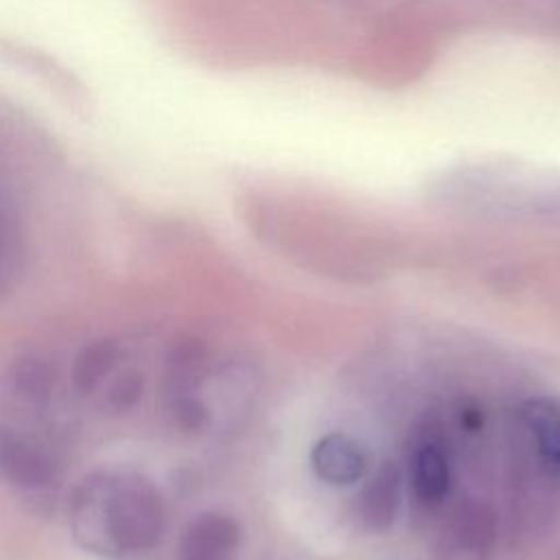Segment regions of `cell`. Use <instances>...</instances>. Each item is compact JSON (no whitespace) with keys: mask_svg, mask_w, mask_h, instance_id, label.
Masks as SVG:
<instances>
[{"mask_svg":"<svg viewBox=\"0 0 560 560\" xmlns=\"http://www.w3.org/2000/svg\"><path fill=\"white\" fill-rule=\"evenodd\" d=\"M74 540L90 553L129 560L155 547L164 532V503L155 486L127 470L85 477L68 508Z\"/></svg>","mask_w":560,"mask_h":560,"instance_id":"cell-1","label":"cell"},{"mask_svg":"<svg viewBox=\"0 0 560 560\" xmlns=\"http://www.w3.org/2000/svg\"><path fill=\"white\" fill-rule=\"evenodd\" d=\"M55 381L42 363H22L0 396V472L20 490L46 492L59 479Z\"/></svg>","mask_w":560,"mask_h":560,"instance_id":"cell-2","label":"cell"},{"mask_svg":"<svg viewBox=\"0 0 560 560\" xmlns=\"http://www.w3.org/2000/svg\"><path fill=\"white\" fill-rule=\"evenodd\" d=\"M433 195L448 208L499 221H560V175L514 162L462 164L438 177Z\"/></svg>","mask_w":560,"mask_h":560,"instance_id":"cell-3","label":"cell"},{"mask_svg":"<svg viewBox=\"0 0 560 560\" xmlns=\"http://www.w3.org/2000/svg\"><path fill=\"white\" fill-rule=\"evenodd\" d=\"M243 540L236 518L208 512L195 518L184 532L177 560H234Z\"/></svg>","mask_w":560,"mask_h":560,"instance_id":"cell-4","label":"cell"},{"mask_svg":"<svg viewBox=\"0 0 560 560\" xmlns=\"http://www.w3.org/2000/svg\"><path fill=\"white\" fill-rule=\"evenodd\" d=\"M315 475L330 486H350L359 481L370 466L365 446L348 433H328L311 451Z\"/></svg>","mask_w":560,"mask_h":560,"instance_id":"cell-5","label":"cell"},{"mask_svg":"<svg viewBox=\"0 0 560 560\" xmlns=\"http://www.w3.org/2000/svg\"><path fill=\"white\" fill-rule=\"evenodd\" d=\"M494 540V518L479 505L462 508L444 534L440 560H486Z\"/></svg>","mask_w":560,"mask_h":560,"instance_id":"cell-6","label":"cell"},{"mask_svg":"<svg viewBox=\"0 0 560 560\" xmlns=\"http://www.w3.org/2000/svg\"><path fill=\"white\" fill-rule=\"evenodd\" d=\"M402 499L400 472L392 462L378 464L376 472L357 494V518L368 532L387 529L398 514Z\"/></svg>","mask_w":560,"mask_h":560,"instance_id":"cell-7","label":"cell"},{"mask_svg":"<svg viewBox=\"0 0 560 560\" xmlns=\"http://www.w3.org/2000/svg\"><path fill=\"white\" fill-rule=\"evenodd\" d=\"M411 486L427 508L440 505L451 490V459L440 438H422L411 457Z\"/></svg>","mask_w":560,"mask_h":560,"instance_id":"cell-8","label":"cell"},{"mask_svg":"<svg viewBox=\"0 0 560 560\" xmlns=\"http://www.w3.org/2000/svg\"><path fill=\"white\" fill-rule=\"evenodd\" d=\"M523 422L534 438L542 462L560 477V398L536 396L521 409Z\"/></svg>","mask_w":560,"mask_h":560,"instance_id":"cell-9","label":"cell"},{"mask_svg":"<svg viewBox=\"0 0 560 560\" xmlns=\"http://www.w3.org/2000/svg\"><path fill=\"white\" fill-rule=\"evenodd\" d=\"M120 361V348L116 341L101 339L85 348L74 365V383L79 392L101 396L107 383L116 376Z\"/></svg>","mask_w":560,"mask_h":560,"instance_id":"cell-10","label":"cell"},{"mask_svg":"<svg viewBox=\"0 0 560 560\" xmlns=\"http://www.w3.org/2000/svg\"><path fill=\"white\" fill-rule=\"evenodd\" d=\"M462 424H464L466 429H470V431L479 429V424H481V413H479L477 409H466V411L462 413Z\"/></svg>","mask_w":560,"mask_h":560,"instance_id":"cell-11","label":"cell"}]
</instances>
